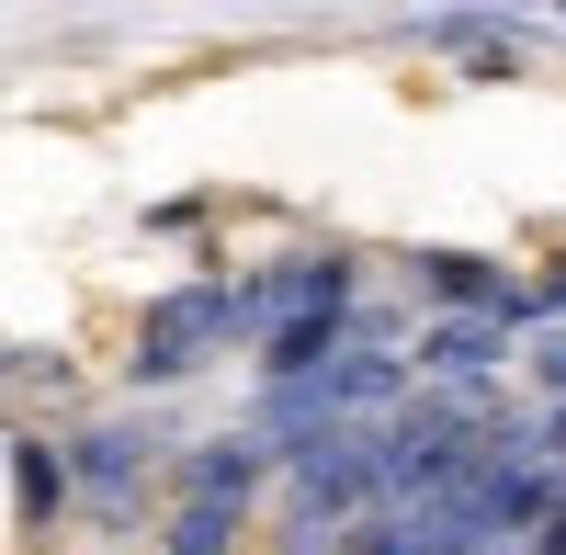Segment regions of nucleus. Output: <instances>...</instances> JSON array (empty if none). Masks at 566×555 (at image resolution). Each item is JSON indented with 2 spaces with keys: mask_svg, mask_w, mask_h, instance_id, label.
Wrapping results in <instances>:
<instances>
[{
  "mask_svg": "<svg viewBox=\"0 0 566 555\" xmlns=\"http://www.w3.org/2000/svg\"><path fill=\"white\" fill-rule=\"evenodd\" d=\"M69 453V499H80V522H103V533H136L148 522V499L170 511V465H181V442L159 420H80L57 431Z\"/></svg>",
  "mask_w": 566,
  "mask_h": 555,
  "instance_id": "1",
  "label": "nucleus"
},
{
  "mask_svg": "<svg viewBox=\"0 0 566 555\" xmlns=\"http://www.w3.org/2000/svg\"><path fill=\"white\" fill-rule=\"evenodd\" d=\"M250 341V317H239V272H193V284H170L148 317H136V352H125V375L136 386H193L216 352H239Z\"/></svg>",
  "mask_w": 566,
  "mask_h": 555,
  "instance_id": "2",
  "label": "nucleus"
},
{
  "mask_svg": "<svg viewBox=\"0 0 566 555\" xmlns=\"http://www.w3.org/2000/svg\"><path fill=\"white\" fill-rule=\"evenodd\" d=\"M340 306H363V261H352V250H283V261H250V272H239L250 341L295 329V317H340Z\"/></svg>",
  "mask_w": 566,
  "mask_h": 555,
  "instance_id": "3",
  "label": "nucleus"
},
{
  "mask_svg": "<svg viewBox=\"0 0 566 555\" xmlns=\"http://www.w3.org/2000/svg\"><path fill=\"white\" fill-rule=\"evenodd\" d=\"M408 284L431 295V317H488V329H510V341L533 329V272H510L488 250H419Z\"/></svg>",
  "mask_w": 566,
  "mask_h": 555,
  "instance_id": "4",
  "label": "nucleus"
},
{
  "mask_svg": "<svg viewBox=\"0 0 566 555\" xmlns=\"http://www.w3.org/2000/svg\"><path fill=\"white\" fill-rule=\"evenodd\" d=\"M510 329H488V317H431V329H408V375L431 397H499L510 386Z\"/></svg>",
  "mask_w": 566,
  "mask_h": 555,
  "instance_id": "5",
  "label": "nucleus"
},
{
  "mask_svg": "<svg viewBox=\"0 0 566 555\" xmlns=\"http://www.w3.org/2000/svg\"><path fill=\"white\" fill-rule=\"evenodd\" d=\"M261 488H272V453L250 431H205V442H181V465H170V499H250L261 511Z\"/></svg>",
  "mask_w": 566,
  "mask_h": 555,
  "instance_id": "6",
  "label": "nucleus"
},
{
  "mask_svg": "<svg viewBox=\"0 0 566 555\" xmlns=\"http://www.w3.org/2000/svg\"><path fill=\"white\" fill-rule=\"evenodd\" d=\"M12 511H23V533H57L80 499H69V453H57V431H12Z\"/></svg>",
  "mask_w": 566,
  "mask_h": 555,
  "instance_id": "7",
  "label": "nucleus"
},
{
  "mask_svg": "<svg viewBox=\"0 0 566 555\" xmlns=\"http://www.w3.org/2000/svg\"><path fill=\"white\" fill-rule=\"evenodd\" d=\"M250 533H261L250 499H170L159 511V555H239Z\"/></svg>",
  "mask_w": 566,
  "mask_h": 555,
  "instance_id": "8",
  "label": "nucleus"
},
{
  "mask_svg": "<svg viewBox=\"0 0 566 555\" xmlns=\"http://www.w3.org/2000/svg\"><path fill=\"white\" fill-rule=\"evenodd\" d=\"M533 555H566V511H555V522H544V533H533Z\"/></svg>",
  "mask_w": 566,
  "mask_h": 555,
  "instance_id": "9",
  "label": "nucleus"
}]
</instances>
